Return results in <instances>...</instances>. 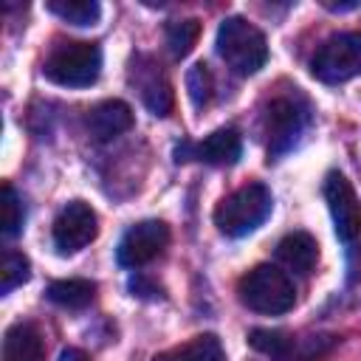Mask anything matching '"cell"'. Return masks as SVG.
<instances>
[{
  "instance_id": "1",
  "label": "cell",
  "mask_w": 361,
  "mask_h": 361,
  "mask_svg": "<svg viewBox=\"0 0 361 361\" xmlns=\"http://www.w3.org/2000/svg\"><path fill=\"white\" fill-rule=\"evenodd\" d=\"M217 54L240 76L257 73L268 59L265 34L245 17H226L217 28Z\"/></svg>"
},
{
  "instance_id": "2",
  "label": "cell",
  "mask_w": 361,
  "mask_h": 361,
  "mask_svg": "<svg viewBox=\"0 0 361 361\" xmlns=\"http://www.w3.org/2000/svg\"><path fill=\"white\" fill-rule=\"evenodd\" d=\"M274 197L265 183H245L226 195L214 209V226L226 237H245L271 214Z\"/></svg>"
},
{
  "instance_id": "3",
  "label": "cell",
  "mask_w": 361,
  "mask_h": 361,
  "mask_svg": "<svg viewBox=\"0 0 361 361\" xmlns=\"http://www.w3.org/2000/svg\"><path fill=\"white\" fill-rule=\"evenodd\" d=\"M237 293L248 310L268 316L288 313L296 305V285L276 265H257L248 274H243L237 282Z\"/></svg>"
},
{
  "instance_id": "4",
  "label": "cell",
  "mask_w": 361,
  "mask_h": 361,
  "mask_svg": "<svg viewBox=\"0 0 361 361\" xmlns=\"http://www.w3.org/2000/svg\"><path fill=\"white\" fill-rule=\"evenodd\" d=\"M42 73L48 82L62 87H87L102 73V51L96 42H85V39L59 42L48 54Z\"/></svg>"
},
{
  "instance_id": "5",
  "label": "cell",
  "mask_w": 361,
  "mask_h": 361,
  "mask_svg": "<svg viewBox=\"0 0 361 361\" xmlns=\"http://www.w3.org/2000/svg\"><path fill=\"white\" fill-rule=\"evenodd\" d=\"M310 73L324 85H341L361 73V34L341 31L327 37L310 59Z\"/></svg>"
},
{
  "instance_id": "6",
  "label": "cell",
  "mask_w": 361,
  "mask_h": 361,
  "mask_svg": "<svg viewBox=\"0 0 361 361\" xmlns=\"http://www.w3.org/2000/svg\"><path fill=\"white\" fill-rule=\"evenodd\" d=\"M324 200L336 226V237L344 243L347 254L353 257L361 243V200L353 183L341 172H330L324 178Z\"/></svg>"
},
{
  "instance_id": "7",
  "label": "cell",
  "mask_w": 361,
  "mask_h": 361,
  "mask_svg": "<svg viewBox=\"0 0 361 361\" xmlns=\"http://www.w3.org/2000/svg\"><path fill=\"white\" fill-rule=\"evenodd\" d=\"M307 127V110L299 99L279 96L271 102L265 113V138H268V158H279L290 152L299 135Z\"/></svg>"
},
{
  "instance_id": "8",
  "label": "cell",
  "mask_w": 361,
  "mask_h": 361,
  "mask_svg": "<svg viewBox=\"0 0 361 361\" xmlns=\"http://www.w3.org/2000/svg\"><path fill=\"white\" fill-rule=\"evenodd\" d=\"M169 243V226L164 220H141L124 231L116 248V259L121 268H141L152 262Z\"/></svg>"
},
{
  "instance_id": "9",
  "label": "cell",
  "mask_w": 361,
  "mask_h": 361,
  "mask_svg": "<svg viewBox=\"0 0 361 361\" xmlns=\"http://www.w3.org/2000/svg\"><path fill=\"white\" fill-rule=\"evenodd\" d=\"M99 234V217L85 200H71L54 220L51 237L59 254H73L90 245Z\"/></svg>"
},
{
  "instance_id": "10",
  "label": "cell",
  "mask_w": 361,
  "mask_h": 361,
  "mask_svg": "<svg viewBox=\"0 0 361 361\" xmlns=\"http://www.w3.org/2000/svg\"><path fill=\"white\" fill-rule=\"evenodd\" d=\"M130 82L135 85L141 102L149 107V113L155 116H169L172 113V104H175V96H172V85L169 79L164 76L161 65L152 59V56H144L138 54L130 65Z\"/></svg>"
},
{
  "instance_id": "11",
  "label": "cell",
  "mask_w": 361,
  "mask_h": 361,
  "mask_svg": "<svg viewBox=\"0 0 361 361\" xmlns=\"http://www.w3.org/2000/svg\"><path fill=\"white\" fill-rule=\"evenodd\" d=\"M192 152V158L212 164V166H231L243 155V138L234 127H220L212 135H206L200 144H186L183 155Z\"/></svg>"
},
{
  "instance_id": "12",
  "label": "cell",
  "mask_w": 361,
  "mask_h": 361,
  "mask_svg": "<svg viewBox=\"0 0 361 361\" xmlns=\"http://www.w3.org/2000/svg\"><path fill=\"white\" fill-rule=\"evenodd\" d=\"M133 127V110L127 102L121 99H107L99 102L90 113H87V130L96 141H110L121 133H127Z\"/></svg>"
},
{
  "instance_id": "13",
  "label": "cell",
  "mask_w": 361,
  "mask_h": 361,
  "mask_svg": "<svg viewBox=\"0 0 361 361\" xmlns=\"http://www.w3.org/2000/svg\"><path fill=\"white\" fill-rule=\"evenodd\" d=\"M3 361H45L42 333L28 322L11 324L3 336Z\"/></svg>"
},
{
  "instance_id": "14",
  "label": "cell",
  "mask_w": 361,
  "mask_h": 361,
  "mask_svg": "<svg viewBox=\"0 0 361 361\" xmlns=\"http://www.w3.org/2000/svg\"><path fill=\"white\" fill-rule=\"evenodd\" d=\"M276 259L296 274H310L319 262V243L307 231H290L279 240Z\"/></svg>"
},
{
  "instance_id": "15",
  "label": "cell",
  "mask_w": 361,
  "mask_h": 361,
  "mask_svg": "<svg viewBox=\"0 0 361 361\" xmlns=\"http://www.w3.org/2000/svg\"><path fill=\"white\" fill-rule=\"evenodd\" d=\"M155 361H226V353L214 333H200L178 347L158 353Z\"/></svg>"
},
{
  "instance_id": "16",
  "label": "cell",
  "mask_w": 361,
  "mask_h": 361,
  "mask_svg": "<svg viewBox=\"0 0 361 361\" xmlns=\"http://www.w3.org/2000/svg\"><path fill=\"white\" fill-rule=\"evenodd\" d=\"M54 305L59 307H68V310H82L93 302L96 296V285L90 279H56L48 285V293H45Z\"/></svg>"
},
{
  "instance_id": "17",
  "label": "cell",
  "mask_w": 361,
  "mask_h": 361,
  "mask_svg": "<svg viewBox=\"0 0 361 361\" xmlns=\"http://www.w3.org/2000/svg\"><path fill=\"white\" fill-rule=\"evenodd\" d=\"M45 8L71 25H93L102 17V6L96 0H45Z\"/></svg>"
},
{
  "instance_id": "18",
  "label": "cell",
  "mask_w": 361,
  "mask_h": 361,
  "mask_svg": "<svg viewBox=\"0 0 361 361\" xmlns=\"http://www.w3.org/2000/svg\"><path fill=\"white\" fill-rule=\"evenodd\" d=\"M197 37H200V23L195 17L166 23V48H169V54L175 59H183L195 48Z\"/></svg>"
},
{
  "instance_id": "19",
  "label": "cell",
  "mask_w": 361,
  "mask_h": 361,
  "mask_svg": "<svg viewBox=\"0 0 361 361\" xmlns=\"http://www.w3.org/2000/svg\"><path fill=\"white\" fill-rule=\"evenodd\" d=\"M31 276V262L20 251H3L0 259V293H11L17 285L28 282Z\"/></svg>"
},
{
  "instance_id": "20",
  "label": "cell",
  "mask_w": 361,
  "mask_h": 361,
  "mask_svg": "<svg viewBox=\"0 0 361 361\" xmlns=\"http://www.w3.org/2000/svg\"><path fill=\"white\" fill-rule=\"evenodd\" d=\"M0 223H3V237H17L23 223H25V209L20 195L14 192L11 183H3V200H0Z\"/></svg>"
},
{
  "instance_id": "21",
  "label": "cell",
  "mask_w": 361,
  "mask_h": 361,
  "mask_svg": "<svg viewBox=\"0 0 361 361\" xmlns=\"http://www.w3.org/2000/svg\"><path fill=\"white\" fill-rule=\"evenodd\" d=\"M186 90H189V99L192 104L200 110L212 102V93H214V79H212V71L206 62H195L189 71H186Z\"/></svg>"
},
{
  "instance_id": "22",
  "label": "cell",
  "mask_w": 361,
  "mask_h": 361,
  "mask_svg": "<svg viewBox=\"0 0 361 361\" xmlns=\"http://www.w3.org/2000/svg\"><path fill=\"white\" fill-rule=\"evenodd\" d=\"M248 344L265 355H285L290 350V336L282 330H251L248 333Z\"/></svg>"
},
{
  "instance_id": "23",
  "label": "cell",
  "mask_w": 361,
  "mask_h": 361,
  "mask_svg": "<svg viewBox=\"0 0 361 361\" xmlns=\"http://www.w3.org/2000/svg\"><path fill=\"white\" fill-rule=\"evenodd\" d=\"M59 361H90V358H87L82 350H76V347H68V350H62Z\"/></svg>"
}]
</instances>
